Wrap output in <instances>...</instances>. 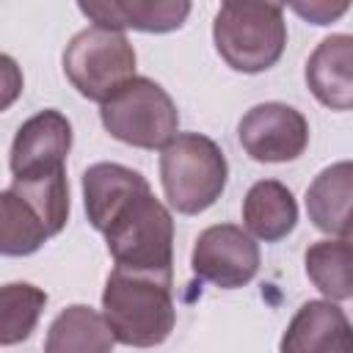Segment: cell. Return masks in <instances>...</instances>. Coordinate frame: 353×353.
Listing matches in <instances>:
<instances>
[{
    "label": "cell",
    "instance_id": "cell-1",
    "mask_svg": "<svg viewBox=\"0 0 353 353\" xmlns=\"http://www.w3.org/2000/svg\"><path fill=\"white\" fill-rule=\"evenodd\" d=\"M85 215L105 234L116 268L171 279L174 221L138 171L102 176L85 199Z\"/></svg>",
    "mask_w": 353,
    "mask_h": 353
},
{
    "label": "cell",
    "instance_id": "cell-2",
    "mask_svg": "<svg viewBox=\"0 0 353 353\" xmlns=\"http://www.w3.org/2000/svg\"><path fill=\"white\" fill-rule=\"evenodd\" d=\"M102 317L113 339L127 347H154L165 342L176 320L171 279L113 268L102 292Z\"/></svg>",
    "mask_w": 353,
    "mask_h": 353
},
{
    "label": "cell",
    "instance_id": "cell-3",
    "mask_svg": "<svg viewBox=\"0 0 353 353\" xmlns=\"http://www.w3.org/2000/svg\"><path fill=\"white\" fill-rule=\"evenodd\" d=\"M229 165L221 146L201 132H176L160 154V182L168 204L182 215L212 207L226 188Z\"/></svg>",
    "mask_w": 353,
    "mask_h": 353
},
{
    "label": "cell",
    "instance_id": "cell-4",
    "mask_svg": "<svg viewBox=\"0 0 353 353\" xmlns=\"http://www.w3.org/2000/svg\"><path fill=\"white\" fill-rule=\"evenodd\" d=\"M212 41L234 72H265L276 66L287 44L284 8L273 3H223L212 22Z\"/></svg>",
    "mask_w": 353,
    "mask_h": 353
},
{
    "label": "cell",
    "instance_id": "cell-5",
    "mask_svg": "<svg viewBox=\"0 0 353 353\" xmlns=\"http://www.w3.org/2000/svg\"><path fill=\"white\" fill-rule=\"evenodd\" d=\"M102 127L121 143L163 149L179 127V113L168 91L149 77H130L99 105Z\"/></svg>",
    "mask_w": 353,
    "mask_h": 353
},
{
    "label": "cell",
    "instance_id": "cell-6",
    "mask_svg": "<svg viewBox=\"0 0 353 353\" xmlns=\"http://www.w3.org/2000/svg\"><path fill=\"white\" fill-rule=\"evenodd\" d=\"M63 74L80 97L102 105L119 85L135 77V50L121 30L91 25L66 44Z\"/></svg>",
    "mask_w": 353,
    "mask_h": 353
},
{
    "label": "cell",
    "instance_id": "cell-7",
    "mask_svg": "<svg viewBox=\"0 0 353 353\" xmlns=\"http://www.w3.org/2000/svg\"><path fill=\"white\" fill-rule=\"evenodd\" d=\"M190 268L201 281H210L221 290H237L256 276L259 245L240 226L215 223L196 237Z\"/></svg>",
    "mask_w": 353,
    "mask_h": 353
},
{
    "label": "cell",
    "instance_id": "cell-8",
    "mask_svg": "<svg viewBox=\"0 0 353 353\" xmlns=\"http://www.w3.org/2000/svg\"><path fill=\"white\" fill-rule=\"evenodd\" d=\"M237 138L251 160L290 163L298 160L309 143V121L292 105L262 102L240 119Z\"/></svg>",
    "mask_w": 353,
    "mask_h": 353
},
{
    "label": "cell",
    "instance_id": "cell-9",
    "mask_svg": "<svg viewBox=\"0 0 353 353\" xmlns=\"http://www.w3.org/2000/svg\"><path fill=\"white\" fill-rule=\"evenodd\" d=\"M72 149V124L61 110H41L22 121L11 143L14 179H44L66 174V154Z\"/></svg>",
    "mask_w": 353,
    "mask_h": 353
},
{
    "label": "cell",
    "instance_id": "cell-10",
    "mask_svg": "<svg viewBox=\"0 0 353 353\" xmlns=\"http://www.w3.org/2000/svg\"><path fill=\"white\" fill-rule=\"evenodd\" d=\"M281 353H353V334L345 309L334 301H306L290 320Z\"/></svg>",
    "mask_w": 353,
    "mask_h": 353
},
{
    "label": "cell",
    "instance_id": "cell-11",
    "mask_svg": "<svg viewBox=\"0 0 353 353\" xmlns=\"http://www.w3.org/2000/svg\"><path fill=\"white\" fill-rule=\"evenodd\" d=\"M77 8L99 28L110 30H143V33H168L182 28L190 14L185 0H94L77 3Z\"/></svg>",
    "mask_w": 353,
    "mask_h": 353
},
{
    "label": "cell",
    "instance_id": "cell-12",
    "mask_svg": "<svg viewBox=\"0 0 353 353\" xmlns=\"http://www.w3.org/2000/svg\"><path fill=\"white\" fill-rule=\"evenodd\" d=\"M353 39L347 33L328 36L306 61V85L331 110L353 105Z\"/></svg>",
    "mask_w": 353,
    "mask_h": 353
},
{
    "label": "cell",
    "instance_id": "cell-13",
    "mask_svg": "<svg viewBox=\"0 0 353 353\" xmlns=\"http://www.w3.org/2000/svg\"><path fill=\"white\" fill-rule=\"evenodd\" d=\"M350 196H353V165L350 160L323 168L306 188L309 221L334 237H350Z\"/></svg>",
    "mask_w": 353,
    "mask_h": 353
},
{
    "label": "cell",
    "instance_id": "cell-14",
    "mask_svg": "<svg viewBox=\"0 0 353 353\" xmlns=\"http://www.w3.org/2000/svg\"><path fill=\"white\" fill-rule=\"evenodd\" d=\"M243 223L254 237L265 243L287 237L298 223V204L292 190L279 179L254 182L243 199Z\"/></svg>",
    "mask_w": 353,
    "mask_h": 353
},
{
    "label": "cell",
    "instance_id": "cell-15",
    "mask_svg": "<svg viewBox=\"0 0 353 353\" xmlns=\"http://www.w3.org/2000/svg\"><path fill=\"white\" fill-rule=\"evenodd\" d=\"M116 345L105 317L91 306H66L47 331L44 353H110Z\"/></svg>",
    "mask_w": 353,
    "mask_h": 353
},
{
    "label": "cell",
    "instance_id": "cell-16",
    "mask_svg": "<svg viewBox=\"0 0 353 353\" xmlns=\"http://www.w3.org/2000/svg\"><path fill=\"white\" fill-rule=\"evenodd\" d=\"M50 229L36 207L14 188L0 190V254L28 256L36 254L47 240Z\"/></svg>",
    "mask_w": 353,
    "mask_h": 353
},
{
    "label": "cell",
    "instance_id": "cell-17",
    "mask_svg": "<svg viewBox=\"0 0 353 353\" xmlns=\"http://www.w3.org/2000/svg\"><path fill=\"white\" fill-rule=\"evenodd\" d=\"M350 254V237H328L309 245L303 256L306 276L328 301H347L353 295Z\"/></svg>",
    "mask_w": 353,
    "mask_h": 353
},
{
    "label": "cell",
    "instance_id": "cell-18",
    "mask_svg": "<svg viewBox=\"0 0 353 353\" xmlns=\"http://www.w3.org/2000/svg\"><path fill=\"white\" fill-rule=\"evenodd\" d=\"M47 303V292L28 281L0 287V347L25 342Z\"/></svg>",
    "mask_w": 353,
    "mask_h": 353
},
{
    "label": "cell",
    "instance_id": "cell-19",
    "mask_svg": "<svg viewBox=\"0 0 353 353\" xmlns=\"http://www.w3.org/2000/svg\"><path fill=\"white\" fill-rule=\"evenodd\" d=\"M22 85H25V77H22L19 63L11 55L0 52V113L8 110L19 99Z\"/></svg>",
    "mask_w": 353,
    "mask_h": 353
},
{
    "label": "cell",
    "instance_id": "cell-20",
    "mask_svg": "<svg viewBox=\"0 0 353 353\" xmlns=\"http://www.w3.org/2000/svg\"><path fill=\"white\" fill-rule=\"evenodd\" d=\"M301 17H306L309 22L314 25H328L331 19L342 17L347 11V3H339V6H328V3H309V6H292Z\"/></svg>",
    "mask_w": 353,
    "mask_h": 353
}]
</instances>
